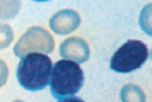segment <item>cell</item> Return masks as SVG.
Listing matches in <instances>:
<instances>
[{
  "instance_id": "obj_1",
  "label": "cell",
  "mask_w": 152,
  "mask_h": 102,
  "mask_svg": "<svg viewBox=\"0 0 152 102\" xmlns=\"http://www.w3.org/2000/svg\"><path fill=\"white\" fill-rule=\"evenodd\" d=\"M52 70L53 63L47 55L31 52L22 56L17 68V78L23 88L39 91L49 85Z\"/></svg>"
},
{
  "instance_id": "obj_2",
  "label": "cell",
  "mask_w": 152,
  "mask_h": 102,
  "mask_svg": "<svg viewBox=\"0 0 152 102\" xmlns=\"http://www.w3.org/2000/svg\"><path fill=\"white\" fill-rule=\"evenodd\" d=\"M84 72L78 63L60 60L55 63L50 78L51 93L57 99L74 97L84 84Z\"/></svg>"
},
{
  "instance_id": "obj_3",
  "label": "cell",
  "mask_w": 152,
  "mask_h": 102,
  "mask_svg": "<svg viewBox=\"0 0 152 102\" xmlns=\"http://www.w3.org/2000/svg\"><path fill=\"white\" fill-rule=\"evenodd\" d=\"M148 56V48L144 42L138 40H129L113 53L110 61V67L116 73L128 74L142 67Z\"/></svg>"
},
{
  "instance_id": "obj_4",
  "label": "cell",
  "mask_w": 152,
  "mask_h": 102,
  "mask_svg": "<svg viewBox=\"0 0 152 102\" xmlns=\"http://www.w3.org/2000/svg\"><path fill=\"white\" fill-rule=\"evenodd\" d=\"M55 48V41L53 36L40 27H33L27 31L16 44L14 51L17 56L41 52L42 53H50Z\"/></svg>"
},
{
  "instance_id": "obj_5",
  "label": "cell",
  "mask_w": 152,
  "mask_h": 102,
  "mask_svg": "<svg viewBox=\"0 0 152 102\" xmlns=\"http://www.w3.org/2000/svg\"><path fill=\"white\" fill-rule=\"evenodd\" d=\"M60 54L62 57L81 63L86 62L89 57V47L83 39L71 37L62 42Z\"/></svg>"
},
{
  "instance_id": "obj_6",
  "label": "cell",
  "mask_w": 152,
  "mask_h": 102,
  "mask_svg": "<svg viewBox=\"0 0 152 102\" xmlns=\"http://www.w3.org/2000/svg\"><path fill=\"white\" fill-rule=\"evenodd\" d=\"M80 24L79 15L70 9L61 10L55 14L50 20L51 29L57 34H68L74 31Z\"/></svg>"
},
{
  "instance_id": "obj_7",
  "label": "cell",
  "mask_w": 152,
  "mask_h": 102,
  "mask_svg": "<svg viewBox=\"0 0 152 102\" xmlns=\"http://www.w3.org/2000/svg\"><path fill=\"white\" fill-rule=\"evenodd\" d=\"M123 102H145L146 97L142 89L136 85H126L121 90Z\"/></svg>"
},
{
  "instance_id": "obj_8",
  "label": "cell",
  "mask_w": 152,
  "mask_h": 102,
  "mask_svg": "<svg viewBox=\"0 0 152 102\" xmlns=\"http://www.w3.org/2000/svg\"><path fill=\"white\" fill-rule=\"evenodd\" d=\"M13 40V32L10 26L0 24V49L10 45Z\"/></svg>"
},
{
  "instance_id": "obj_9",
  "label": "cell",
  "mask_w": 152,
  "mask_h": 102,
  "mask_svg": "<svg viewBox=\"0 0 152 102\" xmlns=\"http://www.w3.org/2000/svg\"><path fill=\"white\" fill-rule=\"evenodd\" d=\"M150 5H148L146 8L143 9V12L141 15V26L143 28L144 31H148V34L150 35V20H151V17H150Z\"/></svg>"
},
{
  "instance_id": "obj_10",
  "label": "cell",
  "mask_w": 152,
  "mask_h": 102,
  "mask_svg": "<svg viewBox=\"0 0 152 102\" xmlns=\"http://www.w3.org/2000/svg\"><path fill=\"white\" fill-rule=\"evenodd\" d=\"M7 77V68L4 62L0 60V87L6 83V79Z\"/></svg>"
},
{
  "instance_id": "obj_11",
  "label": "cell",
  "mask_w": 152,
  "mask_h": 102,
  "mask_svg": "<svg viewBox=\"0 0 152 102\" xmlns=\"http://www.w3.org/2000/svg\"><path fill=\"white\" fill-rule=\"evenodd\" d=\"M58 102H85L82 98H77V97H70L64 99H60Z\"/></svg>"
}]
</instances>
